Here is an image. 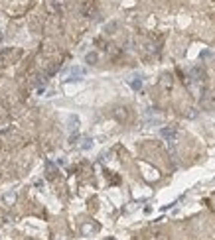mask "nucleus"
<instances>
[{
    "mask_svg": "<svg viewBox=\"0 0 215 240\" xmlns=\"http://www.w3.org/2000/svg\"><path fill=\"white\" fill-rule=\"evenodd\" d=\"M81 14L85 16V18H97V16H99V10H97L93 0H85L81 4Z\"/></svg>",
    "mask_w": 215,
    "mask_h": 240,
    "instance_id": "nucleus-1",
    "label": "nucleus"
},
{
    "mask_svg": "<svg viewBox=\"0 0 215 240\" xmlns=\"http://www.w3.org/2000/svg\"><path fill=\"white\" fill-rule=\"evenodd\" d=\"M160 136L168 142H174L178 138V128L176 126H164L162 130H160Z\"/></svg>",
    "mask_w": 215,
    "mask_h": 240,
    "instance_id": "nucleus-2",
    "label": "nucleus"
},
{
    "mask_svg": "<svg viewBox=\"0 0 215 240\" xmlns=\"http://www.w3.org/2000/svg\"><path fill=\"white\" fill-rule=\"evenodd\" d=\"M115 118L116 120H120V122H122V120H126V118H128V110L124 108V106H119V108H115Z\"/></svg>",
    "mask_w": 215,
    "mask_h": 240,
    "instance_id": "nucleus-3",
    "label": "nucleus"
},
{
    "mask_svg": "<svg viewBox=\"0 0 215 240\" xmlns=\"http://www.w3.org/2000/svg\"><path fill=\"white\" fill-rule=\"evenodd\" d=\"M16 197H18V191L14 189V191H10V193H6L4 197H2V201H4L6 205H12V203L16 201Z\"/></svg>",
    "mask_w": 215,
    "mask_h": 240,
    "instance_id": "nucleus-4",
    "label": "nucleus"
},
{
    "mask_svg": "<svg viewBox=\"0 0 215 240\" xmlns=\"http://www.w3.org/2000/svg\"><path fill=\"white\" fill-rule=\"evenodd\" d=\"M77 126H79V118H77V116H69V130H71V134L77 132Z\"/></svg>",
    "mask_w": 215,
    "mask_h": 240,
    "instance_id": "nucleus-5",
    "label": "nucleus"
},
{
    "mask_svg": "<svg viewBox=\"0 0 215 240\" xmlns=\"http://www.w3.org/2000/svg\"><path fill=\"white\" fill-rule=\"evenodd\" d=\"M97 59H99V55H97L95 51H91V53H87V55H85V63H89V65H95Z\"/></svg>",
    "mask_w": 215,
    "mask_h": 240,
    "instance_id": "nucleus-6",
    "label": "nucleus"
},
{
    "mask_svg": "<svg viewBox=\"0 0 215 240\" xmlns=\"http://www.w3.org/2000/svg\"><path fill=\"white\" fill-rule=\"evenodd\" d=\"M93 146V142H91V138H83V144H81V148L83 150H89V148Z\"/></svg>",
    "mask_w": 215,
    "mask_h": 240,
    "instance_id": "nucleus-7",
    "label": "nucleus"
},
{
    "mask_svg": "<svg viewBox=\"0 0 215 240\" xmlns=\"http://www.w3.org/2000/svg\"><path fill=\"white\" fill-rule=\"evenodd\" d=\"M130 87H132V89H136V91H138L140 87H142V81H140V79H134L132 83H130Z\"/></svg>",
    "mask_w": 215,
    "mask_h": 240,
    "instance_id": "nucleus-8",
    "label": "nucleus"
},
{
    "mask_svg": "<svg viewBox=\"0 0 215 240\" xmlns=\"http://www.w3.org/2000/svg\"><path fill=\"white\" fill-rule=\"evenodd\" d=\"M116 28V24L115 22H113V24H109V26H107V32H109V33H113V30H115Z\"/></svg>",
    "mask_w": 215,
    "mask_h": 240,
    "instance_id": "nucleus-9",
    "label": "nucleus"
}]
</instances>
